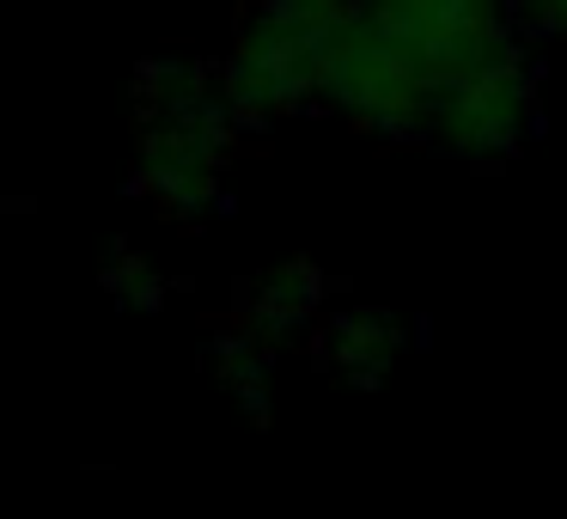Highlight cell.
Wrapping results in <instances>:
<instances>
[{"label": "cell", "mask_w": 567, "mask_h": 519, "mask_svg": "<svg viewBox=\"0 0 567 519\" xmlns=\"http://www.w3.org/2000/svg\"><path fill=\"white\" fill-rule=\"evenodd\" d=\"M537 123H543V80L530 68V55L518 43H506L494 62H482L476 74H464L440 99V111L427 123V147L464 165H501L537 135Z\"/></svg>", "instance_id": "277c9868"}, {"label": "cell", "mask_w": 567, "mask_h": 519, "mask_svg": "<svg viewBox=\"0 0 567 519\" xmlns=\"http://www.w3.org/2000/svg\"><path fill=\"white\" fill-rule=\"evenodd\" d=\"M506 13L525 38H567V0H506Z\"/></svg>", "instance_id": "9c48e42d"}, {"label": "cell", "mask_w": 567, "mask_h": 519, "mask_svg": "<svg viewBox=\"0 0 567 519\" xmlns=\"http://www.w3.org/2000/svg\"><path fill=\"white\" fill-rule=\"evenodd\" d=\"M323 299V275L311 263H275V269L250 275L238 287V312L245 324H257L262 336H287L293 324H306Z\"/></svg>", "instance_id": "8992f818"}, {"label": "cell", "mask_w": 567, "mask_h": 519, "mask_svg": "<svg viewBox=\"0 0 567 519\" xmlns=\"http://www.w3.org/2000/svg\"><path fill=\"white\" fill-rule=\"evenodd\" d=\"M403 348H409V330H403V318L384 312V306H348V312H336L318 336L323 367L354 379V385H379L384 373L396 367Z\"/></svg>", "instance_id": "5b68a950"}, {"label": "cell", "mask_w": 567, "mask_h": 519, "mask_svg": "<svg viewBox=\"0 0 567 519\" xmlns=\"http://www.w3.org/2000/svg\"><path fill=\"white\" fill-rule=\"evenodd\" d=\"M360 0H262L226 55V99L250 123H275L330 92L336 50L354 26Z\"/></svg>", "instance_id": "3957f363"}, {"label": "cell", "mask_w": 567, "mask_h": 519, "mask_svg": "<svg viewBox=\"0 0 567 519\" xmlns=\"http://www.w3.org/2000/svg\"><path fill=\"white\" fill-rule=\"evenodd\" d=\"M104 282H111V294L123 299V306H159V275H153V263L135 257V251H116Z\"/></svg>", "instance_id": "ba28073f"}, {"label": "cell", "mask_w": 567, "mask_h": 519, "mask_svg": "<svg viewBox=\"0 0 567 519\" xmlns=\"http://www.w3.org/2000/svg\"><path fill=\"white\" fill-rule=\"evenodd\" d=\"M269 343L275 336H262L257 324L220 330V343H214V373L238 404H250V416H262V391H269Z\"/></svg>", "instance_id": "52a82bcc"}, {"label": "cell", "mask_w": 567, "mask_h": 519, "mask_svg": "<svg viewBox=\"0 0 567 519\" xmlns=\"http://www.w3.org/2000/svg\"><path fill=\"white\" fill-rule=\"evenodd\" d=\"M245 116L226 99L220 68L159 55L135 74V160L141 190L177 221H196L220 202Z\"/></svg>", "instance_id": "7a4b0ae2"}, {"label": "cell", "mask_w": 567, "mask_h": 519, "mask_svg": "<svg viewBox=\"0 0 567 519\" xmlns=\"http://www.w3.org/2000/svg\"><path fill=\"white\" fill-rule=\"evenodd\" d=\"M506 43V0H360L323 104L367 135L427 141L440 99Z\"/></svg>", "instance_id": "6da1fadb"}]
</instances>
